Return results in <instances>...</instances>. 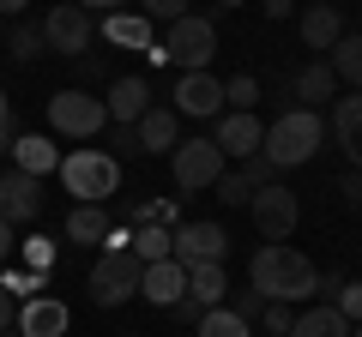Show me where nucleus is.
<instances>
[{"instance_id":"obj_41","label":"nucleus","mask_w":362,"mask_h":337,"mask_svg":"<svg viewBox=\"0 0 362 337\" xmlns=\"http://www.w3.org/2000/svg\"><path fill=\"white\" fill-rule=\"evenodd\" d=\"M13 151V97L0 91V157Z\"/></svg>"},{"instance_id":"obj_51","label":"nucleus","mask_w":362,"mask_h":337,"mask_svg":"<svg viewBox=\"0 0 362 337\" xmlns=\"http://www.w3.org/2000/svg\"><path fill=\"white\" fill-rule=\"evenodd\" d=\"M127 337H139V331H127Z\"/></svg>"},{"instance_id":"obj_44","label":"nucleus","mask_w":362,"mask_h":337,"mask_svg":"<svg viewBox=\"0 0 362 337\" xmlns=\"http://www.w3.org/2000/svg\"><path fill=\"white\" fill-rule=\"evenodd\" d=\"M13 319H18V301L0 289V331H13Z\"/></svg>"},{"instance_id":"obj_49","label":"nucleus","mask_w":362,"mask_h":337,"mask_svg":"<svg viewBox=\"0 0 362 337\" xmlns=\"http://www.w3.org/2000/svg\"><path fill=\"white\" fill-rule=\"evenodd\" d=\"M350 337H362V325H350Z\"/></svg>"},{"instance_id":"obj_45","label":"nucleus","mask_w":362,"mask_h":337,"mask_svg":"<svg viewBox=\"0 0 362 337\" xmlns=\"http://www.w3.org/2000/svg\"><path fill=\"white\" fill-rule=\"evenodd\" d=\"M13 247H18L13 241V223H0V265H13Z\"/></svg>"},{"instance_id":"obj_29","label":"nucleus","mask_w":362,"mask_h":337,"mask_svg":"<svg viewBox=\"0 0 362 337\" xmlns=\"http://www.w3.org/2000/svg\"><path fill=\"white\" fill-rule=\"evenodd\" d=\"M0 289H6L13 301H30V295L49 289V271H13V265H0Z\"/></svg>"},{"instance_id":"obj_37","label":"nucleus","mask_w":362,"mask_h":337,"mask_svg":"<svg viewBox=\"0 0 362 337\" xmlns=\"http://www.w3.org/2000/svg\"><path fill=\"white\" fill-rule=\"evenodd\" d=\"M109 157H115V163H127V157H145L139 133H133V127H109Z\"/></svg>"},{"instance_id":"obj_27","label":"nucleus","mask_w":362,"mask_h":337,"mask_svg":"<svg viewBox=\"0 0 362 337\" xmlns=\"http://www.w3.org/2000/svg\"><path fill=\"white\" fill-rule=\"evenodd\" d=\"M169 235H175V229H163V223H139V229H133V259H139V265L169 259Z\"/></svg>"},{"instance_id":"obj_20","label":"nucleus","mask_w":362,"mask_h":337,"mask_svg":"<svg viewBox=\"0 0 362 337\" xmlns=\"http://www.w3.org/2000/svg\"><path fill=\"white\" fill-rule=\"evenodd\" d=\"M344 37V13H338L332 0H314L308 13H302V49H314V54H326L332 42Z\"/></svg>"},{"instance_id":"obj_33","label":"nucleus","mask_w":362,"mask_h":337,"mask_svg":"<svg viewBox=\"0 0 362 337\" xmlns=\"http://www.w3.org/2000/svg\"><path fill=\"white\" fill-rule=\"evenodd\" d=\"M133 13L151 25H175V18H187V0H133Z\"/></svg>"},{"instance_id":"obj_21","label":"nucleus","mask_w":362,"mask_h":337,"mask_svg":"<svg viewBox=\"0 0 362 337\" xmlns=\"http://www.w3.org/2000/svg\"><path fill=\"white\" fill-rule=\"evenodd\" d=\"M326 66H332L338 85H350V91H362V30H344V37L332 42V49L320 54Z\"/></svg>"},{"instance_id":"obj_6","label":"nucleus","mask_w":362,"mask_h":337,"mask_svg":"<svg viewBox=\"0 0 362 337\" xmlns=\"http://www.w3.org/2000/svg\"><path fill=\"white\" fill-rule=\"evenodd\" d=\"M223 168H230V163H223V151L211 139H181L175 151H169V175H175L181 193H211Z\"/></svg>"},{"instance_id":"obj_8","label":"nucleus","mask_w":362,"mask_h":337,"mask_svg":"<svg viewBox=\"0 0 362 337\" xmlns=\"http://www.w3.org/2000/svg\"><path fill=\"white\" fill-rule=\"evenodd\" d=\"M247 211H254V229H259V241H290V235H296V223H302V199L290 193L284 181L259 187V193L247 199Z\"/></svg>"},{"instance_id":"obj_4","label":"nucleus","mask_w":362,"mask_h":337,"mask_svg":"<svg viewBox=\"0 0 362 337\" xmlns=\"http://www.w3.org/2000/svg\"><path fill=\"white\" fill-rule=\"evenodd\" d=\"M211 54H218V25L206 13H187L169 25L163 37V61H175L181 73H211Z\"/></svg>"},{"instance_id":"obj_19","label":"nucleus","mask_w":362,"mask_h":337,"mask_svg":"<svg viewBox=\"0 0 362 337\" xmlns=\"http://www.w3.org/2000/svg\"><path fill=\"white\" fill-rule=\"evenodd\" d=\"M332 139L344 145L350 168H362V91H350V97H332Z\"/></svg>"},{"instance_id":"obj_2","label":"nucleus","mask_w":362,"mask_h":337,"mask_svg":"<svg viewBox=\"0 0 362 337\" xmlns=\"http://www.w3.org/2000/svg\"><path fill=\"white\" fill-rule=\"evenodd\" d=\"M320 145H326V121L314 115V109H290V115H278V121L266 127L259 157H266L272 168H296V163H308Z\"/></svg>"},{"instance_id":"obj_7","label":"nucleus","mask_w":362,"mask_h":337,"mask_svg":"<svg viewBox=\"0 0 362 337\" xmlns=\"http://www.w3.org/2000/svg\"><path fill=\"white\" fill-rule=\"evenodd\" d=\"M49 127L66 133V139H97L109 127V109H103V97H90V91H54L49 97Z\"/></svg>"},{"instance_id":"obj_23","label":"nucleus","mask_w":362,"mask_h":337,"mask_svg":"<svg viewBox=\"0 0 362 337\" xmlns=\"http://www.w3.org/2000/svg\"><path fill=\"white\" fill-rule=\"evenodd\" d=\"M109 205H73L66 211V241H78V247H103L109 241Z\"/></svg>"},{"instance_id":"obj_34","label":"nucleus","mask_w":362,"mask_h":337,"mask_svg":"<svg viewBox=\"0 0 362 337\" xmlns=\"http://www.w3.org/2000/svg\"><path fill=\"white\" fill-rule=\"evenodd\" d=\"M230 313H235L242 325H254L259 313H266V295H259L254 283H247V289H230Z\"/></svg>"},{"instance_id":"obj_38","label":"nucleus","mask_w":362,"mask_h":337,"mask_svg":"<svg viewBox=\"0 0 362 337\" xmlns=\"http://www.w3.org/2000/svg\"><path fill=\"white\" fill-rule=\"evenodd\" d=\"M332 295H338V301H332V307H338V313H344V319H350V325H362V283H338V289H332Z\"/></svg>"},{"instance_id":"obj_5","label":"nucleus","mask_w":362,"mask_h":337,"mask_svg":"<svg viewBox=\"0 0 362 337\" xmlns=\"http://www.w3.org/2000/svg\"><path fill=\"white\" fill-rule=\"evenodd\" d=\"M139 271L145 265L133 259V247H103V259L90 265V301L97 307H121V301L139 295Z\"/></svg>"},{"instance_id":"obj_16","label":"nucleus","mask_w":362,"mask_h":337,"mask_svg":"<svg viewBox=\"0 0 362 337\" xmlns=\"http://www.w3.org/2000/svg\"><path fill=\"white\" fill-rule=\"evenodd\" d=\"M97 30L109 37V49H139V54L157 49V25H151V18H139L133 6H127V13H103V25H97Z\"/></svg>"},{"instance_id":"obj_26","label":"nucleus","mask_w":362,"mask_h":337,"mask_svg":"<svg viewBox=\"0 0 362 337\" xmlns=\"http://www.w3.org/2000/svg\"><path fill=\"white\" fill-rule=\"evenodd\" d=\"M290 337H350V319L338 307H308V313H296Z\"/></svg>"},{"instance_id":"obj_14","label":"nucleus","mask_w":362,"mask_h":337,"mask_svg":"<svg viewBox=\"0 0 362 337\" xmlns=\"http://www.w3.org/2000/svg\"><path fill=\"white\" fill-rule=\"evenodd\" d=\"M42 211V187L37 175H25V168H6L0 175V223H30Z\"/></svg>"},{"instance_id":"obj_36","label":"nucleus","mask_w":362,"mask_h":337,"mask_svg":"<svg viewBox=\"0 0 362 337\" xmlns=\"http://www.w3.org/2000/svg\"><path fill=\"white\" fill-rule=\"evenodd\" d=\"M259 325H266L272 337H290V325H296V307H290V301H266V313H259Z\"/></svg>"},{"instance_id":"obj_47","label":"nucleus","mask_w":362,"mask_h":337,"mask_svg":"<svg viewBox=\"0 0 362 337\" xmlns=\"http://www.w3.org/2000/svg\"><path fill=\"white\" fill-rule=\"evenodd\" d=\"M30 0H0V18H13V13H25Z\"/></svg>"},{"instance_id":"obj_50","label":"nucleus","mask_w":362,"mask_h":337,"mask_svg":"<svg viewBox=\"0 0 362 337\" xmlns=\"http://www.w3.org/2000/svg\"><path fill=\"white\" fill-rule=\"evenodd\" d=\"M0 337H18V331H0Z\"/></svg>"},{"instance_id":"obj_40","label":"nucleus","mask_w":362,"mask_h":337,"mask_svg":"<svg viewBox=\"0 0 362 337\" xmlns=\"http://www.w3.org/2000/svg\"><path fill=\"white\" fill-rule=\"evenodd\" d=\"M338 193H344V205H350V211H362V168H344Z\"/></svg>"},{"instance_id":"obj_11","label":"nucleus","mask_w":362,"mask_h":337,"mask_svg":"<svg viewBox=\"0 0 362 337\" xmlns=\"http://www.w3.org/2000/svg\"><path fill=\"white\" fill-rule=\"evenodd\" d=\"M259 139H266V127H259V115H235V109H223L218 115V127H211V145L223 151V163L230 157H259Z\"/></svg>"},{"instance_id":"obj_22","label":"nucleus","mask_w":362,"mask_h":337,"mask_svg":"<svg viewBox=\"0 0 362 337\" xmlns=\"http://www.w3.org/2000/svg\"><path fill=\"white\" fill-rule=\"evenodd\" d=\"M13 168H25V175H49V168H61V151H54L49 133H25V139H13Z\"/></svg>"},{"instance_id":"obj_15","label":"nucleus","mask_w":362,"mask_h":337,"mask_svg":"<svg viewBox=\"0 0 362 337\" xmlns=\"http://www.w3.org/2000/svg\"><path fill=\"white\" fill-rule=\"evenodd\" d=\"M139 295L151 301V307H175V301L187 295V265H175V259L145 265V271H139Z\"/></svg>"},{"instance_id":"obj_31","label":"nucleus","mask_w":362,"mask_h":337,"mask_svg":"<svg viewBox=\"0 0 362 337\" xmlns=\"http://www.w3.org/2000/svg\"><path fill=\"white\" fill-rule=\"evenodd\" d=\"M254 103H259V78H230L223 85V109H235V115H254Z\"/></svg>"},{"instance_id":"obj_43","label":"nucleus","mask_w":362,"mask_h":337,"mask_svg":"<svg viewBox=\"0 0 362 337\" xmlns=\"http://www.w3.org/2000/svg\"><path fill=\"white\" fill-rule=\"evenodd\" d=\"M73 6H85V13H127L133 0H73Z\"/></svg>"},{"instance_id":"obj_25","label":"nucleus","mask_w":362,"mask_h":337,"mask_svg":"<svg viewBox=\"0 0 362 337\" xmlns=\"http://www.w3.org/2000/svg\"><path fill=\"white\" fill-rule=\"evenodd\" d=\"M296 97H302V109H320V103H332L338 97V78H332V66L326 61H308L296 73Z\"/></svg>"},{"instance_id":"obj_39","label":"nucleus","mask_w":362,"mask_h":337,"mask_svg":"<svg viewBox=\"0 0 362 337\" xmlns=\"http://www.w3.org/2000/svg\"><path fill=\"white\" fill-rule=\"evenodd\" d=\"M242 175L254 181V193H259V187H272V181H278V168H272L266 157H247V163H242Z\"/></svg>"},{"instance_id":"obj_9","label":"nucleus","mask_w":362,"mask_h":337,"mask_svg":"<svg viewBox=\"0 0 362 337\" xmlns=\"http://www.w3.org/2000/svg\"><path fill=\"white\" fill-rule=\"evenodd\" d=\"M223 253H230L223 223H175V235H169V259L175 265H223Z\"/></svg>"},{"instance_id":"obj_24","label":"nucleus","mask_w":362,"mask_h":337,"mask_svg":"<svg viewBox=\"0 0 362 337\" xmlns=\"http://www.w3.org/2000/svg\"><path fill=\"white\" fill-rule=\"evenodd\" d=\"M223 295H230L223 265H187V301H199V307H223Z\"/></svg>"},{"instance_id":"obj_17","label":"nucleus","mask_w":362,"mask_h":337,"mask_svg":"<svg viewBox=\"0 0 362 337\" xmlns=\"http://www.w3.org/2000/svg\"><path fill=\"white\" fill-rule=\"evenodd\" d=\"M133 133H139L145 157H157V151H175V145H181V115H175V109H163V103H151L139 121H133Z\"/></svg>"},{"instance_id":"obj_13","label":"nucleus","mask_w":362,"mask_h":337,"mask_svg":"<svg viewBox=\"0 0 362 337\" xmlns=\"http://www.w3.org/2000/svg\"><path fill=\"white\" fill-rule=\"evenodd\" d=\"M175 115L218 121V115H223V78H211V73H181V85H175Z\"/></svg>"},{"instance_id":"obj_28","label":"nucleus","mask_w":362,"mask_h":337,"mask_svg":"<svg viewBox=\"0 0 362 337\" xmlns=\"http://www.w3.org/2000/svg\"><path fill=\"white\" fill-rule=\"evenodd\" d=\"M194 337H254V325H242L230 307H206L194 325Z\"/></svg>"},{"instance_id":"obj_32","label":"nucleus","mask_w":362,"mask_h":337,"mask_svg":"<svg viewBox=\"0 0 362 337\" xmlns=\"http://www.w3.org/2000/svg\"><path fill=\"white\" fill-rule=\"evenodd\" d=\"M211 193H218L223 205H247V199H254V181H247L242 168H223V175H218V187H211Z\"/></svg>"},{"instance_id":"obj_46","label":"nucleus","mask_w":362,"mask_h":337,"mask_svg":"<svg viewBox=\"0 0 362 337\" xmlns=\"http://www.w3.org/2000/svg\"><path fill=\"white\" fill-rule=\"evenodd\" d=\"M259 6H266V18H290L296 13V0H259Z\"/></svg>"},{"instance_id":"obj_10","label":"nucleus","mask_w":362,"mask_h":337,"mask_svg":"<svg viewBox=\"0 0 362 337\" xmlns=\"http://www.w3.org/2000/svg\"><path fill=\"white\" fill-rule=\"evenodd\" d=\"M90 37H97V18L85 13V6H73V0H61V6H49V18H42V42H49L54 54H85Z\"/></svg>"},{"instance_id":"obj_18","label":"nucleus","mask_w":362,"mask_h":337,"mask_svg":"<svg viewBox=\"0 0 362 337\" xmlns=\"http://www.w3.org/2000/svg\"><path fill=\"white\" fill-rule=\"evenodd\" d=\"M103 109H109V127H133V121L151 109V85H145V78H115L109 97H103Z\"/></svg>"},{"instance_id":"obj_48","label":"nucleus","mask_w":362,"mask_h":337,"mask_svg":"<svg viewBox=\"0 0 362 337\" xmlns=\"http://www.w3.org/2000/svg\"><path fill=\"white\" fill-rule=\"evenodd\" d=\"M211 6H218V13H235V6H247V0H211Z\"/></svg>"},{"instance_id":"obj_1","label":"nucleus","mask_w":362,"mask_h":337,"mask_svg":"<svg viewBox=\"0 0 362 337\" xmlns=\"http://www.w3.org/2000/svg\"><path fill=\"white\" fill-rule=\"evenodd\" d=\"M247 283H254L266 301H290V307L308 301V295H320V271H314L290 241H266L259 247L254 259H247Z\"/></svg>"},{"instance_id":"obj_12","label":"nucleus","mask_w":362,"mask_h":337,"mask_svg":"<svg viewBox=\"0 0 362 337\" xmlns=\"http://www.w3.org/2000/svg\"><path fill=\"white\" fill-rule=\"evenodd\" d=\"M66 325H73L66 301H54V295H30V301H18L13 331H18V337H66Z\"/></svg>"},{"instance_id":"obj_42","label":"nucleus","mask_w":362,"mask_h":337,"mask_svg":"<svg viewBox=\"0 0 362 337\" xmlns=\"http://www.w3.org/2000/svg\"><path fill=\"white\" fill-rule=\"evenodd\" d=\"M163 313H169V319H175V325H199V313H206V307H199V301H187V295H181L175 307H163Z\"/></svg>"},{"instance_id":"obj_35","label":"nucleus","mask_w":362,"mask_h":337,"mask_svg":"<svg viewBox=\"0 0 362 337\" xmlns=\"http://www.w3.org/2000/svg\"><path fill=\"white\" fill-rule=\"evenodd\" d=\"M18 253H25L30 271H49V265H54V241H49V235H30V241H18Z\"/></svg>"},{"instance_id":"obj_30","label":"nucleus","mask_w":362,"mask_h":337,"mask_svg":"<svg viewBox=\"0 0 362 337\" xmlns=\"http://www.w3.org/2000/svg\"><path fill=\"white\" fill-rule=\"evenodd\" d=\"M6 49H13V61H42V54H49V42H42V25H13Z\"/></svg>"},{"instance_id":"obj_3","label":"nucleus","mask_w":362,"mask_h":337,"mask_svg":"<svg viewBox=\"0 0 362 337\" xmlns=\"http://www.w3.org/2000/svg\"><path fill=\"white\" fill-rule=\"evenodd\" d=\"M61 187L73 193V205H109V193H121V163L109 151L78 145L61 157Z\"/></svg>"}]
</instances>
